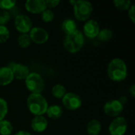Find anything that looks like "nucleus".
Wrapping results in <instances>:
<instances>
[{
	"label": "nucleus",
	"instance_id": "ddd939ff",
	"mask_svg": "<svg viewBox=\"0 0 135 135\" xmlns=\"http://www.w3.org/2000/svg\"><path fill=\"white\" fill-rule=\"evenodd\" d=\"M83 32L85 36L91 39L95 38L98 36L100 32L99 24L94 20H89L85 22L83 27Z\"/></svg>",
	"mask_w": 135,
	"mask_h": 135
},
{
	"label": "nucleus",
	"instance_id": "9d476101",
	"mask_svg": "<svg viewBox=\"0 0 135 135\" xmlns=\"http://www.w3.org/2000/svg\"><path fill=\"white\" fill-rule=\"evenodd\" d=\"M29 36L32 42L36 44H43L46 43L49 37L47 32L44 28L39 27L32 28L29 32Z\"/></svg>",
	"mask_w": 135,
	"mask_h": 135
},
{
	"label": "nucleus",
	"instance_id": "4be33fe9",
	"mask_svg": "<svg viewBox=\"0 0 135 135\" xmlns=\"http://www.w3.org/2000/svg\"><path fill=\"white\" fill-rule=\"evenodd\" d=\"M114 6L119 10H128L131 6V2L129 0H115Z\"/></svg>",
	"mask_w": 135,
	"mask_h": 135
},
{
	"label": "nucleus",
	"instance_id": "9b49d317",
	"mask_svg": "<svg viewBox=\"0 0 135 135\" xmlns=\"http://www.w3.org/2000/svg\"><path fill=\"white\" fill-rule=\"evenodd\" d=\"M7 67L12 70L13 77L18 80H25L26 78L30 74L28 66L22 65V64H19L16 62H10Z\"/></svg>",
	"mask_w": 135,
	"mask_h": 135
},
{
	"label": "nucleus",
	"instance_id": "6e6552de",
	"mask_svg": "<svg viewBox=\"0 0 135 135\" xmlns=\"http://www.w3.org/2000/svg\"><path fill=\"white\" fill-rule=\"evenodd\" d=\"M127 129V123L123 117H116L110 124L108 131L111 135H124Z\"/></svg>",
	"mask_w": 135,
	"mask_h": 135
},
{
	"label": "nucleus",
	"instance_id": "4468645a",
	"mask_svg": "<svg viewBox=\"0 0 135 135\" xmlns=\"http://www.w3.org/2000/svg\"><path fill=\"white\" fill-rule=\"evenodd\" d=\"M32 129L38 133L43 132L47 127V121L43 115H36L31 122Z\"/></svg>",
	"mask_w": 135,
	"mask_h": 135
},
{
	"label": "nucleus",
	"instance_id": "2f4dec72",
	"mask_svg": "<svg viewBox=\"0 0 135 135\" xmlns=\"http://www.w3.org/2000/svg\"><path fill=\"white\" fill-rule=\"evenodd\" d=\"M14 135H31L30 133L27 132V131H18Z\"/></svg>",
	"mask_w": 135,
	"mask_h": 135
},
{
	"label": "nucleus",
	"instance_id": "7ed1b4c3",
	"mask_svg": "<svg viewBox=\"0 0 135 135\" xmlns=\"http://www.w3.org/2000/svg\"><path fill=\"white\" fill-rule=\"evenodd\" d=\"M85 42L83 33L77 30L74 32L66 35L64 40V47L70 53H76L81 50Z\"/></svg>",
	"mask_w": 135,
	"mask_h": 135
},
{
	"label": "nucleus",
	"instance_id": "2eb2a0df",
	"mask_svg": "<svg viewBox=\"0 0 135 135\" xmlns=\"http://www.w3.org/2000/svg\"><path fill=\"white\" fill-rule=\"evenodd\" d=\"M14 77L12 70L7 66L0 67V85H7L10 84Z\"/></svg>",
	"mask_w": 135,
	"mask_h": 135
},
{
	"label": "nucleus",
	"instance_id": "1a4fd4ad",
	"mask_svg": "<svg viewBox=\"0 0 135 135\" xmlns=\"http://www.w3.org/2000/svg\"><path fill=\"white\" fill-rule=\"evenodd\" d=\"M81 99L80 97L74 93H68L62 97V104L68 110H77L81 106Z\"/></svg>",
	"mask_w": 135,
	"mask_h": 135
},
{
	"label": "nucleus",
	"instance_id": "dca6fc26",
	"mask_svg": "<svg viewBox=\"0 0 135 135\" xmlns=\"http://www.w3.org/2000/svg\"><path fill=\"white\" fill-rule=\"evenodd\" d=\"M62 29L66 35L71 34L78 30L77 24L72 19H66L62 24Z\"/></svg>",
	"mask_w": 135,
	"mask_h": 135
},
{
	"label": "nucleus",
	"instance_id": "5701e85b",
	"mask_svg": "<svg viewBox=\"0 0 135 135\" xmlns=\"http://www.w3.org/2000/svg\"><path fill=\"white\" fill-rule=\"evenodd\" d=\"M112 31L108 29V28H104L102 30H100L99 34H98V39L101 41L106 42L110 40L112 38Z\"/></svg>",
	"mask_w": 135,
	"mask_h": 135
},
{
	"label": "nucleus",
	"instance_id": "412c9836",
	"mask_svg": "<svg viewBox=\"0 0 135 135\" xmlns=\"http://www.w3.org/2000/svg\"><path fill=\"white\" fill-rule=\"evenodd\" d=\"M18 44L21 47L26 48L30 46L32 40L30 39L29 34L28 33H23L21 34L18 37Z\"/></svg>",
	"mask_w": 135,
	"mask_h": 135
},
{
	"label": "nucleus",
	"instance_id": "20e7f679",
	"mask_svg": "<svg viewBox=\"0 0 135 135\" xmlns=\"http://www.w3.org/2000/svg\"><path fill=\"white\" fill-rule=\"evenodd\" d=\"M70 3L74 6V16L77 20L80 21H87L92 13H93V6L88 1H71Z\"/></svg>",
	"mask_w": 135,
	"mask_h": 135
},
{
	"label": "nucleus",
	"instance_id": "a211bd4d",
	"mask_svg": "<svg viewBox=\"0 0 135 135\" xmlns=\"http://www.w3.org/2000/svg\"><path fill=\"white\" fill-rule=\"evenodd\" d=\"M47 116L53 119H57L61 117L62 114V109L59 105H52L47 108L46 112Z\"/></svg>",
	"mask_w": 135,
	"mask_h": 135
},
{
	"label": "nucleus",
	"instance_id": "aec40b11",
	"mask_svg": "<svg viewBox=\"0 0 135 135\" xmlns=\"http://www.w3.org/2000/svg\"><path fill=\"white\" fill-rule=\"evenodd\" d=\"M51 93L55 97L60 99V98H62L64 97V95L66 94V88L62 85L58 84V85H55L53 86V88L51 89Z\"/></svg>",
	"mask_w": 135,
	"mask_h": 135
},
{
	"label": "nucleus",
	"instance_id": "f257e3e1",
	"mask_svg": "<svg viewBox=\"0 0 135 135\" xmlns=\"http://www.w3.org/2000/svg\"><path fill=\"white\" fill-rule=\"evenodd\" d=\"M108 75L114 81H122L127 75L126 63L120 59H112L108 66Z\"/></svg>",
	"mask_w": 135,
	"mask_h": 135
},
{
	"label": "nucleus",
	"instance_id": "f3484780",
	"mask_svg": "<svg viewBox=\"0 0 135 135\" xmlns=\"http://www.w3.org/2000/svg\"><path fill=\"white\" fill-rule=\"evenodd\" d=\"M101 131V125L98 120L93 119L87 125V132L89 135H98Z\"/></svg>",
	"mask_w": 135,
	"mask_h": 135
},
{
	"label": "nucleus",
	"instance_id": "f03ea898",
	"mask_svg": "<svg viewBox=\"0 0 135 135\" xmlns=\"http://www.w3.org/2000/svg\"><path fill=\"white\" fill-rule=\"evenodd\" d=\"M27 106L29 112L36 116L45 114L48 104L41 94L32 93L27 99Z\"/></svg>",
	"mask_w": 135,
	"mask_h": 135
},
{
	"label": "nucleus",
	"instance_id": "6ab92c4d",
	"mask_svg": "<svg viewBox=\"0 0 135 135\" xmlns=\"http://www.w3.org/2000/svg\"><path fill=\"white\" fill-rule=\"evenodd\" d=\"M13 131L12 124L7 120L0 121V134L9 135Z\"/></svg>",
	"mask_w": 135,
	"mask_h": 135
},
{
	"label": "nucleus",
	"instance_id": "423d86ee",
	"mask_svg": "<svg viewBox=\"0 0 135 135\" xmlns=\"http://www.w3.org/2000/svg\"><path fill=\"white\" fill-rule=\"evenodd\" d=\"M123 111V105L119 100L108 101L104 107V113L110 117H118Z\"/></svg>",
	"mask_w": 135,
	"mask_h": 135
},
{
	"label": "nucleus",
	"instance_id": "b1692460",
	"mask_svg": "<svg viewBox=\"0 0 135 135\" xmlns=\"http://www.w3.org/2000/svg\"><path fill=\"white\" fill-rule=\"evenodd\" d=\"M9 37V31L5 25H0V43H5Z\"/></svg>",
	"mask_w": 135,
	"mask_h": 135
},
{
	"label": "nucleus",
	"instance_id": "393cba45",
	"mask_svg": "<svg viewBox=\"0 0 135 135\" xmlns=\"http://www.w3.org/2000/svg\"><path fill=\"white\" fill-rule=\"evenodd\" d=\"M7 112H8V106L6 101L4 99L0 98V121L4 120V118L6 117Z\"/></svg>",
	"mask_w": 135,
	"mask_h": 135
},
{
	"label": "nucleus",
	"instance_id": "7c9ffc66",
	"mask_svg": "<svg viewBox=\"0 0 135 135\" xmlns=\"http://www.w3.org/2000/svg\"><path fill=\"white\" fill-rule=\"evenodd\" d=\"M129 93H131V95L133 97H135V85H131V87L130 88V89H129Z\"/></svg>",
	"mask_w": 135,
	"mask_h": 135
},
{
	"label": "nucleus",
	"instance_id": "f8f14e48",
	"mask_svg": "<svg viewBox=\"0 0 135 135\" xmlns=\"http://www.w3.org/2000/svg\"><path fill=\"white\" fill-rule=\"evenodd\" d=\"M25 7L28 12L34 14L42 13L47 9L45 1L44 0H28L25 2Z\"/></svg>",
	"mask_w": 135,
	"mask_h": 135
},
{
	"label": "nucleus",
	"instance_id": "bb28decb",
	"mask_svg": "<svg viewBox=\"0 0 135 135\" xmlns=\"http://www.w3.org/2000/svg\"><path fill=\"white\" fill-rule=\"evenodd\" d=\"M54 17L55 15L53 12L49 9H46L44 12H42V20L44 22H50L53 21Z\"/></svg>",
	"mask_w": 135,
	"mask_h": 135
},
{
	"label": "nucleus",
	"instance_id": "cd10ccee",
	"mask_svg": "<svg viewBox=\"0 0 135 135\" xmlns=\"http://www.w3.org/2000/svg\"><path fill=\"white\" fill-rule=\"evenodd\" d=\"M10 15L8 11L2 10L0 11V25H4L9 22Z\"/></svg>",
	"mask_w": 135,
	"mask_h": 135
},
{
	"label": "nucleus",
	"instance_id": "a878e982",
	"mask_svg": "<svg viewBox=\"0 0 135 135\" xmlns=\"http://www.w3.org/2000/svg\"><path fill=\"white\" fill-rule=\"evenodd\" d=\"M16 5V1L13 0H0V8L3 10H7L13 8Z\"/></svg>",
	"mask_w": 135,
	"mask_h": 135
},
{
	"label": "nucleus",
	"instance_id": "0eeeda50",
	"mask_svg": "<svg viewBox=\"0 0 135 135\" xmlns=\"http://www.w3.org/2000/svg\"><path fill=\"white\" fill-rule=\"evenodd\" d=\"M14 26L16 29L21 34L28 33L32 28V23L28 16L24 14H19L15 17Z\"/></svg>",
	"mask_w": 135,
	"mask_h": 135
},
{
	"label": "nucleus",
	"instance_id": "c85d7f7f",
	"mask_svg": "<svg viewBox=\"0 0 135 135\" xmlns=\"http://www.w3.org/2000/svg\"><path fill=\"white\" fill-rule=\"evenodd\" d=\"M128 15L130 19L131 20V21L133 23L135 22V11H134V6L131 5V6L130 7V9H128Z\"/></svg>",
	"mask_w": 135,
	"mask_h": 135
},
{
	"label": "nucleus",
	"instance_id": "c756f323",
	"mask_svg": "<svg viewBox=\"0 0 135 135\" xmlns=\"http://www.w3.org/2000/svg\"><path fill=\"white\" fill-rule=\"evenodd\" d=\"M45 3H46L47 7L55 8L60 3V2L59 1H55V0H47V1H45Z\"/></svg>",
	"mask_w": 135,
	"mask_h": 135
},
{
	"label": "nucleus",
	"instance_id": "39448f33",
	"mask_svg": "<svg viewBox=\"0 0 135 135\" xmlns=\"http://www.w3.org/2000/svg\"><path fill=\"white\" fill-rule=\"evenodd\" d=\"M25 85L32 93L40 94L44 89V81L37 73H30L25 79Z\"/></svg>",
	"mask_w": 135,
	"mask_h": 135
}]
</instances>
